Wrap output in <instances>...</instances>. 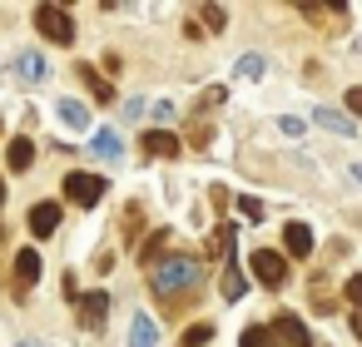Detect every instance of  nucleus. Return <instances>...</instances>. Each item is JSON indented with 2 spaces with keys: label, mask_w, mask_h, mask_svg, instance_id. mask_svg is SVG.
Segmentation results:
<instances>
[{
  "label": "nucleus",
  "mask_w": 362,
  "mask_h": 347,
  "mask_svg": "<svg viewBox=\"0 0 362 347\" xmlns=\"http://www.w3.org/2000/svg\"><path fill=\"white\" fill-rule=\"evenodd\" d=\"M21 75H25V80H40V75H45V60H40V55H21Z\"/></svg>",
  "instance_id": "23"
},
{
  "label": "nucleus",
  "mask_w": 362,
  "mask_h": 347,
  "mask_svg": "<svg viewBox=\"0 0 362 347\" xmlns=\"http://www.w3.org/2000/svg\"><path fill=\"white\" fill-rule=\"evenodd\" d=\"M6 164H11V174H25V169L35 164V144H30L25 134H16L11 149H6Z\"/></svg>",
  "instance_id": "14"
},
{
  "label": "nucleus",
  "mask_w": 362,
  "mask_h": 347,
  "mask_svg": "<svg viewBox=\"0 0 362 347\" xmlns=\"http://www.w3.org/2000/svg\"><path fill=\"white\" fill-rule=\"evenodd\" d=\"M149 288H154V302H159V307H189V302H199V293H204V273H199V263H194L189 253H169V258L149 273Z\"/></svg>",
  "instance_id": "1"
},
{
  "label": "nucleus",
  "mask_w": 362,
  "mask_h": 347,
  "mask_svg": "<svg viewBox=\"0 0 362 347\" xmlns=\"http://www.w3.org/2000/svg\"><path fill=\"white\" fill-rule=\"evenodd\" d=\"M164 248H169V228H149V238H144V248H139V263L154 273V268L164 263Z\"/></svg>",
  "instance_id": "12"
},
{
  "label": "nucleus",
  "mask_w": 362,
  "mask_h": 347,
  "mask_svg": "<svg viewBox=\"0 0 362 347\" xmlns=\"http://www.w3.org/2000/svg\"><path fill=\"white\" fill-rule=\"evenodd\" d=\"M199 20H204L209 30H223V20H228V16H223V6H199Z\"/></svg>",
  "instance_id": "22"
},
{
  "label": "nucleus",
  "mask_w": 362,
  "mask_h": 347,
  "mask_svg": "<svg viewBox=\"0 0 362 347\" xmlns=\"http://www.w3.org/2000/svg\"><path fill=\"white\" fill-rule=\"evenodd\" d=\"M313 119H317V124H327V129H332V134H347V129H352V124H347V119H337V114H332V110H317V114H313Z\"/></svg>",
  "instance_id": "24"
},
{
  "label": "nucleus",
  "mask_w": 362,
  "mask_h": 347,
  "mask_svg": "<svg viewBox=\"0 0 362 347\" xmlns=\"http://www.w3.org/2000/svg\"><path fill=\"white\" fill-rule=\"evenodd\" d=\"M105 189H110V184H105L100 174H80V169H75V174H65V199H70V204H80V208H95Z\"/></svg>",
  "instance_id": "4"
},
{
  "label": "nucleus",
  "mask_w": 362,
  "mask_h": 347,
  "mask_svg": "<svg viewBox=\"0 0 362 347\" xmlns=\"http://www.w3.org/2000/svg\"><path fill=\"white\" fill-rule=\"evenodd\" d=\"M313 25H322L327 35H342V25H347V6H322V0H308V6H298Z\"/></svg>",
  "instance_id": "6"
},
{
  "label": "nucleus",
  "mask_w": 362,
  "mask_h": 347,
  "mask_svg": "<svg viewBox=\"0 0 362 347\" xmlns=\"http://www.w3.org/2000/svg\"><path fill=\"white\" fill-rule=\"evenodd\" d=\"M268 327H273V342H278V347H313V337H308L303 317H293V312H278Z\"/></svg>",
  "instance_id": "5"
},
{
  "label": "nucleus",
  "mask_w": 362,
  "mask_h": 347,
  "mask_svg": "<svg viewBox=\"0 0 362 347\" xmlns=\"http://www.w3.org/2000/svg\"><path fill=\"white\" fill-rule=\"evenodd\" d=\"M30 283H40V253L35 248H21L16 253V283H11V293L16 298H30Z\"/></svg>",
  "instance_id": "7"
},
{
  "label": "nucleus",
  "mask_w": 362,
  "mask_h": 347,
  "mask_svg": "<svg viewBox=\"0 0 362 347\" xmlns=\"http://www.w3.org/2000/svg\"><path fill=\"white\" fill-rule=\"evenodd\" d=\"M179 149H184V144H179L169 129H149V134H144V154H149V159H179Z\"/></svg>",
  "instance_id": "10"
},
{
  "label": "nucleus",
  "mask_w": 362,
  "mask_h": 347,
  "mask_svg": "<svg viewBox=\"0 0 362 347\" xmlns=\"http://www.w3.org/2000/svg\"><path fill=\"white\" fill-rule=\"evenodd\" d=\"M35 30L50 45H75V20H70L65 6H35Z\"/></svg>",
  "instance_id": "2"
},
{
  "label": "nucleus",
  "mask_w": 362,
  "mask_h": 347,
  "mask_svg": "<svg viewBox=\"0 0 362 347\" xmlns=\"http://www.w3.org/2000/svg\"><path fill=\"white\" fill-rule=\"evenodd\" d=\"M139 223H144V208H139V204H129V208H124V228H119V238H124V243H134V238H139Z\"/></svg>",
  "instance_id": "18"
},
{
  "label": "nucleus",
  "mask_w": 362,
  "mask_h": 347,
  "mask_svg": "<svg viewBox=\"0 0 362 347\" xmlns=\"http://www.w3.org/2000/svg\"><path fill=\"white\" fill-rule=\"evenodd\" d=\"M352 337L362 342V312H352Z\"/></svg>",
  "instance_id": "29"
},
{
  "label": "nucleus",
  "mask_w": 362,
  "mask_h": 347,
  "mask_svg": "<svg viewBox=\"0 0 362 347\" xmlns=\"http://www.w3.org/2000/svg\"><path fill=\"white\" fill-rule=\"evenodd\" d=\"M75 75L85 80V90H90V95H95L100 105H110V100H115V85H110V80H105V75H100L95 65H75Z\"/></svg>",
  "instance_id": "13"
},
{
  "label": "nucleus",
  "mask_w": 362,
  "mask_h": 347,
  "mask_svg": "<svg viewBox=\"0 0 362 347\" xmlns=\"http://www.w3.org/2000/svg\"><path fill=\"white\" fill-rule=\"evenodd\" d=\"M238 70H243L248 80H258V75H263V60H258V55H243V60H238Z\"/></svg>",
  "instance_id": "26"
},
{
  "label": "nucleus",
  "mask_w": 362,
  "mask_h": 347,
  "mask_svg": "<svg viewBox=\"0 0 362 347\" xmlns=\"http://www.w3.org/2000/svg\"><path fill=\"white\" fill-rule=\"evenodd\" d=\"M347 110H352V114H362V90H347Z\"/></svg>",
  "instance_id": "28"
},
{
  "label": "nucleus",
  "mask_w": 362,
  "mask_h": 347,
  "mask_svg": "<svg viewBox=\"0 0 362 347\" xmlns=\"http://www.w3.org/2000/svg\"><path fill=\"white\" fill-rule=\"evenodd\" d=\"M248 268H253V278H258L263 288H283V283H288V253H273V248H253Z\"/></svg>",
  "instance_id": "3"
},
{
  "label": "nucleus",
  "mask_w": 362,
  "mask_h": 347,
  "mask_svg": "<svg viewBox=\"0 0 362 347\" xmlns=\"http://www.w3.org/2000/svg\"><path fill=\"white\" fill-rule=\"evenodd\" d=\"M129 347H154V322H149V317H134V327H129Z\"/></svg>",
  "instance_id": "20"
},
{
  "label": "nucleus",
  "mask_w": 362,
  "mask_h": 347,
  "mask_svg": "<svg viewBox=\"0 0 362 347\" xmlns=\"http://www.w3.org/2000/svg\"><path fill=\"white\" fill-rule=\"evenodd\" d=\"M55 228H60V204H35L30 208V233L35 238H50Z\"/></svg>",
  "instance_id": "11"
},
{
  "label": "nucleus",
  "mask_w": 362,
  "mask_h": 347,
  "mask_svg": "<svg viewBox=\"0 0 362 347\" xmlns=\"http://www.w3.org/2000/svg\"><path fill=\"white\" fill-rule=\"evenodd\" d=\"M0 208H6V184H0Z\"/></svg>",
  "instance_id": "30"
},
{
  "label": "nucleus",
  "mask_w": 362,
  "mask_h": 347,
  "mask_svg": "<svg viewBox=\"0 0 362 347\" xmlns=\"http://www.w3.org/2000/svg\"><path fill=\"white\" fill-rule=\"evenodd\" d=\"M218 288H223V298H228V302H238V298L248 293V278L238 273V263H233V258H228V268H223V283H218Z\"/></svg>",
  "instance_id": "16"
},
{
  "label": "nucleus",
  "mask_w": 362,
  "mask_h": 347,
  "mask_svg": "<svg viewBox=\"0 0 362 347\" xmlns=\"http://www.w3.org/2000/svg\"><path fill=\"white\" fill-rule=\"evenodd\" d=\"M209 337H214V327H209V322H194V327L179 332V347H204Z\"/></svg>",
  "instance_id": "19"
},
{
  "label": "nucleus",
  "mask_w": 362,
  "mask_h": 347,
  "mask_svg": "<svg viewBox=\"0 0 362 347\" xmlns=\"http://www.w3.org/2000/svg\"><path fill=\"white\" fill-rule=\"evenodd\" d=\"M352 174H357V179H362V169H352Z\"/></svg>",
  "instance_id": "31"
},
{
  "label": "nucleus",
  "mask_w": 362,
  "mask_h": 347,
  "mask_svg": "<svg viewBox=\"0 0 362 347\" xmlns=\"http://www.w3.org/2000/svg\"><path fill=\"white\" fill-rule=\"evenodd\" d=\"M283 248H288V258H313V228L293 218V223L283 228Z\"/></svg>",
  "instance_id": "9"
},
{
  "label": "nucleus",
  "mask_w": 362,
  "mask_h": 347,
  "mask_svg": "<svg viewBox=\"0 0 362 347\" xmlns=\"http://www.w3.org/2000/svg\"><path fill=\"white\" fill-rule=\"evenodd\" d=\"M105 312H110V293H100V288H95V293H85V298H80V322H85L90 332H100V327H105Z\"/></svg>",
  "instance_id": "8"
},
{
  "label": "nucleus",
  "mask_w": 362,
  "mask_h": 347,
  "mask_svg": "<svg viewBox=\"0 0 362 347\" xmlns=\"http://www.w3.org/2000/svg\"><path fill=\"white\" fill-rule=\"evenodd\" d=\"M60 119H65L70 129H90V110L75 105V100H60Z\"/></svg>",
  "instance_id": "17"
},
{
  "label": "nucleus",
  "mask_w": 362,
  "mask_h": 347,
  "mask_svg": "<svg viewBox=\"0 0 362 347\" xmlns=\"http://www.w3.org/2000/svg\"><path fill=\"white\" fill-rule=\"evenodd\" d=\"M228 248H233V228L218 223V228L204 238V258H228Z\"/></svg>",
  "instance_id": "15"
},
{
  "label": "nucleus",
  "mask_w": 362,
  "mask_h": 347,
  "mask_svg": "<svg viewBox=\"0 0 362 347\" xmlns=\"http://www.w3.org/2000/svg\"><path fill=\"white\" fill-rule=\"evenodd\" d=\"M209 204L223 213V208H228V189H209Z\"/></svg>",
  "instance_id": "27"
},
{
  "label": "nucleus",
  "mask_w": 362,
  "mask_h": 347,
  "mask_svg": "<svg viewBox=\"0 0 362 347\" xmlns=\"http://www.w3.org/2000/svg\"><path fill=\"white\" fill-rule=\"evenodd\" d=\"M347 302L362 312V273H352V278H347Z\"/></svg>",
  "instance_id": "25"
},
{
  "label": "nucleus",
  "mask_w": 362,
  "mask_h": 347,
  "mask_svg": "<svg viewBox=\"0 0 362 347\" xmlns=\"http://www.w3.org/2000/svg\"><path fill=\"white\" fill-rule=\"evenodd\" d=\"M95 149H100L105 159H115V154H119V139H115V129H95Z\"/></svg>",
  "instance_id": "21"
}]
</instances>
